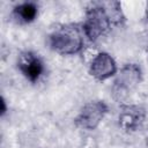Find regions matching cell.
<instances>
[{
  "label": "cell",
  "instance_id": "cell-1",
  "mask_svg": "<svg viewBox=\"0 0 148 148\" xmlns=\"http://www.w3.org/2000/svg\"><path fill=\"white\" fill-rule=\"evenodd\" d=\"M82 30L76 24H65L57 28L50 37L52 49L61 54L77 53L83 47Z\"/></svg>",
  "mask_w": 148,
  "mask_h": 148
},
{
  "label": "cell",
  "instance_id": "cell-2",
  "mask_svg": "<svg viewBox=\"0 0 148 148\" xmlns=\"http://www.w3.org/2000/svg\"><path fill=\"white\" fill-rule=\"evenodd\" d=\"M111 24L112 22L103 3H95L87 10V18L83 24V34L89 39L96 40L110 29Z\"/></svg>",
  "mask_w": 148,
  "mask_h": 148
},
{
  "label": "cell",
  "instance_id": "cell-3",
  "mask_svg": "<svg viewBox=\"0 0 148 148\" xmlns=\"http://www.w3.org/2000/svg\"><path fill=\"white\" fill-rule=\"evenodd\" d=\"M140 79H141V71L139 66H136L135 64L125 65L114 81V86H113L114 98L123 99L127 95V92L140 82Z\"/></svg>",
  "mask_w": 148,
  "mask_h": 148
},
{
  "label": "cell",
  "instance_id": "cell-4",
  "mask_svg": "<svg viewBox=\"0 0 148 148\" xmlns=\"http://www.w3.org/2000/svg\"><path fill=\"white\" fill-rule=\"evenodd\" d=\"M106 111H108V108L104 102H101V101L89 102L82 108L75 121L77 126L82 128L94 130L102 121Z\"/></svg>",
  "mask_w": 148,
  "mask_h": 148
},
{
  "label": "cell",
  "instance_id": "cell-5",
  "mask_svg": "<svg viewBox=\"0 0 148 148\" xmlns=\"http://www.w3.org/2000/svg\"><path fill=\"white\" fill-rule=\"evenodd\" d=\"M17 65H18L20 71L31 82H36L40 77L44 71L43 62L39 59V57L30 51L21 53V56L18 57Z\"/></svg>",
  "mask_w": 148,
  "mask_h": 148
},
{
  "label": "cell",
  "instance_id": "cell-6",
  "mask_svg": "<svg viewBox=\"0 0 148 148\" xmlns=\"http://www.w3.org/2000/svg\"><path fill=\"white\" fill-rule=\"evenodd\" d=\"M89 66L90 74L97 80H105L113 75L117 71V66L113 58L105 52H99L95 57V59L89 64Z\"/></svg>",
  "mask_w": 148,
  "mask_h": 148
},
{
  "label": "cell",
  "instance_id": "cell-7",
  "mask_svg": "<svg viewBox=\"0 0 148 148\" xmlns=\"http://www.w3.org/2000/svg\"><path fill=\"white\" fill-rule=\"evenodd\" d=\"M143 118L145 113L139 106H125L119 114V124L125 130H135Z\"/></svg>",
  "mask_w": 148,
  "mask_h": 148
},
{
  "label": "cell",
  "instance_id": "cell-8",
  "mask_svg": "<svg viewBox=\"0 0 148 148\" xmlns=\"http://www.w3.org/2000/svg\"><path fill=\"white\" fill-rule=\"evenodd\" d=\"M37 15V6L34 2H23L15 7L14 16L18 22L29 23L35 20Z\"/></svg>",
  "mask_w": 148,
  "mask_h": 148
},
{
  "label": "cell",
  "instance_id": "cell-9",
  "mask_svg": "<svg viewBox=\"0 0 148 148\" xmlns=\"http://www.w3.org/2000/svg\"><path fill=\"white\" fill-rule=\"evenodd\" d=\"M1 104H2V110H1V113L3 114V113L6 112V106H5V101H3V98L1 99Z\"/></svg>",
  "mask_w": 148,
  "mask_h": 148
},
{
  "label": "cell",
  "instance_id": "cell-10",
  "mask_svg": "<svg viewBox=\"0 0 148 148\" xmlns=\"http://www.w3.org/2000/svg\"><path fill=\"white\" fill-rule=\"evenodd\" d=\"M146 14H147V17H148V3H147V8H146Z\"/></svg>",
  "mask_w": 148,
  "mask_h": 148
}]
</instances>
